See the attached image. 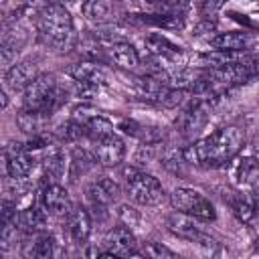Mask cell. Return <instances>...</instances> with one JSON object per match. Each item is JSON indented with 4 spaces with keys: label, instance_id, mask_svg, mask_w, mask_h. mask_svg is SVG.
I'll use <instances>...</instances> for the list:
<instances>
[{
    "label": "cell",
    "instance_id": "9",
    "mask_svg": "<svg viewBox=\"0 0 259 259\" xmlns=\"http://www.w3.org/2000/svg\"><path fill=\"white\" fill-rule=\"evenodd\" d=\"M4 160L8 178H28L34 168L32 152L26 148V144L20 142H8V146L4 148Z\"/></svg>",
    "mask_w": 259,
    "mask_h": 259
},
{
    "label": "cell",
    "instance_id": "31",
    "mask_svg": "<svg viewBox=\"0 0 259 259\" xmlns=\"http://www.w3.org/2000/svg\"><path fill=\"white\" fill-rule=\"evenodd\" d=\"M152 6H158L164 12H182V8L186 6V0H146Z\"/></svg>",
    "mask_w": 259,
    "mask_h": 259
},
{
    "label": "cell",
    "instance_id": "24",
    "mask_svg": "<svg viewBox=\"0 0 259 259\" xmlns=\"http://www.w3.org/2000/svg\"><path fill=\"white\" fill-rule=\"evenodd\" d=\"M81 14L87 22H91L95 26L105 24L111 16L107 0H83L81 2Z\"/></svg>",
    "mask_w": 259,
    "mask_h": 259
},
{
    "label": "cell",
    "instance_id": "27",
    "mask_svg": "<svg viewBox=\"0 0 259 259\" xmlns=\"http://www.w3.org/2000/svg\"><path fill=\"white\" fill-rule=\"evenodd\" d=\"M85 134H87V138H89L91 142H95V140H101V138L111 136V134H115V132H113V123H111L107 117L95 113V115H91V117L85 121Z\"/></svg>",
    "mask_w": 259,
    "mask_h": 259
},
{
    "label": "cell",
    "instance_id": "25",
    "mask_svg": "<svg viewBox=\"0 0 259 259\" xmlns=\"http://www.w3.org/2000/svg\"><path fill=\"white\" fill-rule=\"evenodd\" d=\"M144 42H146V47H148V51L154 55V57H160V59H170V57H176V55H180V47L178 45H174L172 40H168L166 36H162V34H150V36H146L144 38Z\"/></svg>",
    "mask_w": 259,
    "mask_h": 259
},
{
    "label": "cell",
    "instance_id": "34",
    "mask_svg": "<svg viewBox=\"0 0 259 259\" xmlns=\"http://www.w3.org/2000/svg\"><path fill=\"white\" fill-rule=\"evenodd\" d=\"M249 198H251V204H253V210H255V217H259V192H257V190H253Z\"/></svg>",
    "mask_w": 259,
    "mask_h": 259
},
{
    "label": "cell",
    "instance_id": "5",
    "mask_svg": "<svg viewBox=\"0 0 259 259\" xmlns=\"http://www.w3.org/2000/svg\"><path fill=\"white\" fill-rule=\"evenodd\" d=\"M170 204L174 210L184 212L198 221L208 223V221L217 219V210H214L212 202L204 194H200L198 190H192V188H174L170 194Z\"/></svg>",
    "mask_w": 259,
    "mask_h": 259
},
{
    "label": "cell",
    "instance_id": "12",
    "mask_svg": "<svg viewBox=\"0 0 259 259\" xmlns=\"http://www.w3.org/2000/svg\"><path fill=\"white\" fill-rule=\"evenodd\" d=\"M91 212L83 204H75L67 214V233L75 245H85L91 235Z\"/></svg>",
    "mask_w": 259,
    "mask_h": 259
},
{
    "label": "cell",
    "instance_id": "36",
    "mask_svg": "<svg viewBox=\"0 0 259 259\" xmlns=\"http://www.w3.org/2000/svg\"><path fill=\"white\" fill-rule=\"evenodd\" d=\"M255 249H257V251H259V237H257V239H255Z\"/></svg>",
    "mask_w": 259,
    "mask_h": 259
},
{
    "label": "cell",
    "instance_id": "2",
    "mask_svg": "<svg viewBox=\"0 0 259 259\" xmlns=\"http://www.w3.org/2000/svg\"><path fill=\"white\" fill-rule=\"evenodd\" d=\"M36 30L38 38L55 49V51H67L75 45V24L67 10V6L59 2H45L40 10L36 12Z\"/></svg>",
    "mask_w": 259,
    "mask_h": 259
},
{
    "label": "cell",
    "instance_id": "33",
    "mask_svg": "<svg viewBox=\"0 0 259 259\" xmlns=\"http://www.w3.org/2000/svg\"><path fill=\"white\" fill-rule=\"evenodd\" d=\"M225 4H227V0H202L200 2V14L204 18H212Z\"/></svg>",
    "mask_w": 259,
    "mask_h": 259
},
{
    "label": "cell",
    "instance_id": "3",
    "mask_svg": "<svg viewBox=\"0 0 259 259\" xmlns=\"http://www.w3.org/2000/svg\"><path fill=\"white\" fill-rule=\"evenodd\" d=\"M69 89L59 83L53 73H40L26 89H24V109L38 111L51 117L65 101Z\"/></svg>",
    "mask_w": 259,
    "mask_h": 259
},
{
    "label": "cell",
    "instance_id": "18",
    "mask_svg": "<svg viewBox=\"0 0 259 259\" xmlns=\"http://www.w3.org/2000/svg\"><path fill=\"white\" fill-rule=\"evenodd\" d=\"M253 38L249 32H219L217 36L208 38V45L214 51H247Z\"/></svg>",
    "mask_w": 259,
    "mask_h": 259
},
{
    "label": "cell",
    "instance_id": "30",
    "mask_svg": "<svg viewBox=\"0 0 259 259\" xmlns=\"http://www.w3.org/2000/svg\"><path fill=\"white\" fill-rule=\"evenodd\" d=\"M144 255L146 257H156V259H176L178 255L172 251V249H168L166 245H162V243H146L144 245Z\"/></svg>",
    "mask_w": 259,
    "mask_h": 259
},
{
    "label": "cell",
    "instance_id": "16",
    "mask_svg": "<svg viewBox=\"0 0 259 259\" xmlns=\"http://www.w3.org/2000/svg\"><path fill=\"white\" fill-rule=\"evenodd\" d=\"M67 73L71 75L73 81H81V83H93V85H99L103 87L107 83V73L103 67H99L97 63H77V65H71L67 69Z\"/></svg>",
    "mask_w": 259,
    "mask_h": 259
},
{
    "label": "cell",
    "instance_id": "6",
    "mask_svg": "<svg viewBox=\"0 0 259 259\" xmlns=\"http://www.w3.org/2000/svg\"><path fill=\"white\" fill-rule=\"evenodd\" d=\"M121 194L119 184L109 176H99L97 180L89 182L85 188V198L89 202V208L99 212L103 219L107 217V206L115 202Z\"/></svg>",
    "mask_w": 259,
    "mask_h": 259
},
{
    "label": "cell",
    "instance_id": "19",
    "mask_svg": "<svg viewBox=\"0 0 259 259\" xmlns=\"http://www.w3.org/2000/svg\"><path fill=\"white\" fill-rule=\"evenodd\" d=\"M107 55L109 59L121 67V69H136L140 65V55H138V49L127 42V40H117L113 45H109L107 49Z\"/></svg>",
    "mask_w": 259,
    "mask_h": 259
},
{
    "label": "cell",
    "instance_id": "29",
    "mask_svg": "<svg viewBox=\"0 0 259 259\" xmlns=\"http://www.w3.org/2000/svg\"><path fill=\"white\" fill-rule=\"evenodd\" d=\"M235 217L241 221V223H249L253 217H255V210H253V204H251V198H245V196H235L229 200Z\"/></svg>",
    "mask_w": 259,
    "mask_h": 259
},
{
    "label": "cell",
    "instance_id": "7",
    "mask_svg": "<svg viewBox=\"0 0 259 259\" xmlns=\"http://www.w3.org/2000/svg\"><path fill=\"white\" fill-rule=\"evenodd\" d=\"M136 247L138 243L132 229L119 225L105 235L101 243V257H144V251H138Z\"/></svg>",
    "mask_w": 259,
    "mask_h": 259
},
{
    "label": "cell",
    "instance_id": "8",
    "mask_svg": "<svg viewBox=\"0 0 259 259\" xmlns=\"http://www.w3.org/2000/svg\"><path fill=\"white\" fill-rule=\"evenodd\" d=\"M166 225H168V231L172 235H176L178 239H184L188 243H196V245H202V247H217V241L208 233H204L200 227H196L192 217H188L184 212L176 210V212L168 214Z\"/></svg>",
    "mask_w": 259,
    "mask_h": 259
},
{
    "label": "cell",
    "instance_id": "32",
    "mask_svg": "<svg viewBox=\"0 0 259 259\" xmlns=\"http://www.w3.org/2000/svg\"><path fill=\"white\" fill-rule=\"evenodd\" d=\"M117 217L121 219V223L125 225V227H136L138 223H140V214L132 208V206H127V204H121L119 206V210H117Z\"/></svg>",
    "mask_w": 259,
    "mask_h": 259
},
{
    "label": "cell",
    "instance_id": "11",
    "mask_svg": "<svg viewBox=\"0 0 259 259\" xmlns=\"http://www.w3.org/2000/svg\"><path fill=\"white\" fill-rule=\"evenodd\" d=\"M40 202L45 210L53 217H67L73 208L69 192L59 184V182H47L40 192Z\"/></svg>",
    "mask_w": 259,
    "mask_h": 259
},
{
    "label": "cell",
    "instance_id": "15",
    "mask_svg": "<svg viewBox=\"0 0 259 259\" xmlns=\"http://www.w3.org/2000/svg\"><path fill=\"white\" fill-rule=\"evenodd\" d=\"M97 164V158L93 154V150L75 146L69 154V180L77 182L81 176H85L93 166Z\"/></svg>",
    "mask_w": 259,
    "mask_h": 259
},
{
    "label": "cell",
    "instance_id": "22",
    "mask_svg": "<svg viewBox=\"0 0 259 259\" xmlns=\"http://www.w3.org/2000/svg\"><path fill=\"white\" fill-rule=\"evenodd\" d=\"M65 174V154L61 148H49L42 160V176L47 182H59Z\"/></svg>",
    "mask_w": 259,
    "mask_h": 259
},
{
    "label": "cell",
    "instance_id": "35",
    "mask_svg": "<svg viewBox=\"0 0 259 259\" xmlns=\"http://www.w3.org/2000/svg\"><path fill=\"white\" fill-rule=\"evenodd\" d=\"M0 97H2V107H6V105H8V97H6V93L2 91V95H0Z\"/></svg>",
    "mask_w": 259,
    "mask_h": 259
},
{
    "label": "cell",
    "instance_id": "1",
    "mask_svg": "<svg viewBox=\"0 0 259 259\" xmlns=\"http://www.w3.org/2000/svg\"><path fill=\"white\" fill-rule=\"evenodd\" d=\"M245 146V132L239 125H225L212 132L210 136H204L200 140H194L184 152V160L190 166H204V168H223L229 166L239 152Z\"/></svg>",
    "mask_w": 259,
    "mask_h": 259
},
{
    "label": "cell",
    "instance_id": "21",
    "mask_svg": "<svg viewBox=\"0 0 259 259\" xmlns=\"http://www.w3.org/2000/svg\"><path fill=\"white\" fill-rule=\"evenodd\" d=\"M138 22L152 24L168 30H182L184 28V14L182 12H158V14H134Z\"/></svg>",
    "mask_w": 259,
    "mask_h": 259
},
{
    "label": "cell",
    "instance_id": "28",
    "mask_svg": "<svg viewBox=\"0 0 259 259\" xmlns=\"http://www.w3.org/2000/svg\"><path fill=\"white\" fill-rule=\"evenodd\" d=\"M160 164L172 172V174H182L184 166H186V160H184V152L178 150V148H170L166 150L162 156H160Z\"/></svg>",
    "mask_w": 259,
    "mask_h": 259
},
{
    "label": "cell",
    "instance_id": "17",
    "mask_svg": "<svg viewBox=\"0 0 259 259\" xmlns=\"http://www.w3.org/2000/svg\"><path fill=\"white\" fill-rule=\"evenodd\" d=\"M47 225V210L45 206L40 208L38 204H28L26 208H22L18 212V229L26 235H34L45 231Z\"/></svg>",
    "mask_w": 259,
    "mask_h": 259
},
{
    "label": "cell",
    "instance_id": "26",
    "mask_svg": "<svg viewBox=\"0 0 259 259\" xmlns=\"http://www.w3.org/2000/svg\"><path fill=\"white\" fill-rule=\"evenodd\" d=\"M49 119V115L45 113H38V111H30V109H24L16 115V125L28 134V136H36V134H42V127H45V121Z\"/></svg>",
    "mask_w": 259,
    "mask_h": 259
},
{
    "label": "cell",
    "instance_id": "13",
    "mask_svg": "<svg viewBox=\"0 0 259 259\" xmlns=\"http://www.w3.org/2000/svg\"><path fill=\"white\" fill-rule=\"evenodd\" d=\"M26 28L18 26V24H12V26H6L4 32H2V45H0V53H2V65L8 69L12 67L16 61V55L18 51L26 45Z\"/></svg>",
    "mask_w": 259,
    "mask_h": 259
},
{
    "label": "cell",
    "instance_id": "4",
    "mask_svg": "<svg viewBox=\"0 0 259 259\" xmlns=\"http://www.w3.org/2000/svg\"><path fill=\"white\" fill-rule=\"evenodd\" d=\"M123 182H125V192L130 194V198L142 206H156L166 198L162 182L156 176L136 166L123 168Z\"/></svg>",
    "mask_w": 259,
    "mask_h": 259
},
{
    "label": "cell",
    "instance_id": "20",
    "mask_svg": "<svg viewBox=\"0 0 259 259\" xmlns=\"http://www.w3.org/2000/svg\"><path fill=\"white\" fill-rule=\"evenodd\" d=\"M259 174V158L255 154H249V156H239L235 162H233V168H231V176L237 184H251L255 180V176Z\"/></svg>",
    "mask_w": 259,
    "mask_h": 259
},
{
    "label": "cell",
    "instance_id": "10",
    "mask_svg": "<svg viewBox=\"0 0 259 259\" xmlns=\"http://www.w3.org/2000/svg\"><path fill=\"white\" fill-rule=\"evenodd\" d=\"M93 154L101 166H119L125 158V144L117 134H111L93 142Z\"/></svg>",
    "mask_w": 259,
    "mask_h": 259
},
{
    "label": "cell",
    "instance_id": "14",
    "mask_svg": "<svg viewBox=\"0 0 259 259\" xmlns=\"http://www.w3.org/2000/svg\"><path fill=\"white\" fill-rule=\"evenodd\" d=\"M38 69L32 61H18L12 67L6 69L4 73V85L12 91H24L36 77H38Z\"/></svg>",
    "mask_w": 259,
    "mask_h": 259
},
{
    "label": "cell",
    "instance_id": "23",
    "mask_svg": "<svg viewBox=\"0 0 259 259\" xmlns=\"http://www.w3.org/2000/svg\"><path fill=\"white\" fill-rule=\"evenodd\" d=\"M55 237L47 231H40V233H34L32 235V243L26 247L24 255L26 257H34V259H49L55 255Z\"/></svg>",
    "mask_w": 259,
    "mask_h": 259
}]
</instances>
